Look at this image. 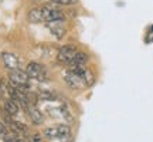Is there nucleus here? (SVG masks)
Segmentation results:
<instances>
[{
    "instance_id": "f257e3e1",
    "label": "nucleus",
    "mask_w": 153,
    "mask_h": 142,
    "mask_svg": "<svg viewBox=\"0 0 153 142\" xmlns=\"http://www.w3.org/2000/svg\"><path fill=\"white\" fill-rule=\"evenodd\" d=\"M26 72L30 78L33 80H37L40 82H44V81H48V72L47 70L44 68V66L38 64L36 61H31L28 63L27 67H26Z\"/></svg>"
},
{
    "instance_id": "f03ea898",
    "label": "nucleus",
    "mask_w": 153,
    "mask_h": 142,
    "mask_svg": "<svg viewBox=\"0 0 153 142\" xmlns=\"http://www.w3.org/2000/svg\"><path fill=\"white\" fill-rule=\"evenodd\" d=\"M70 70H71L74 74H76L78 78L82 81V84H84V85H87V87H91L94 82H95V75L92 74V71L89 70V68H87V67L74 66V67H71Z\"/></svg>"
},
{
    "instance_id": "7ed1b4c3",
    "label": "nucleus",
    "mask_w": 153,
    "mask_h": 142,
    "mask_svg": "<svg viewBox=\"0 0 153 142\" xmlns=\"http://www.w3.org/2000/svg\"><path fill=\"white\" fill-rule=\"evenodd\" d=\"M9 80H10V84L13 85V87H27L30 77L27 75L26 71H23V70L19 68V70L10 71Z\"/></svg>"
},
{
    "instance_id": "20e7f679",
    "label": "nucleus",
    "mask_w": 153,
    "mask_h": 142,
    "mask_svg": "<svg viewBox=\"0 0 153 142\" xmlns=\"http://www.w3.org/2000/svg\"><path fill=\"white\" fill-rule=\"evenodd\" d=\"M76 51H78V50H76L75 47H72V46H64V47H61V49L58 50V53H57V60L60 61L61 64L70 66L72 58L75 57Z\"/></svg>"
},
{
    "instance_id": "39448f33",
    "label": "nucleus",
    "mask_w": 153,
    "mask_h": 142,
    "mask_svg": "<svg viewBox=\"0 0 153 142\" xmlns=\"http://www.w3.org/2000/svg\"><path fill=\"white\" fill-rule=\"evenodd\" d=\"M41 11H43V20H44V23L57 22V20H64V14H62L60 10H57L55 7L44 6V7H41Z\"/></svg>"
},
{
    "instance_id": "423d86ee",
    "label": "nucleus",
    "mask_w": 153,
    "mask_h": 142,
    "mask_svg": "<svg viewBox=\"0 0 153 142\" xmlns=\"http://www.w3.org/2000/svg\"><path fill=\"white\" fill-rule=\"evenodd\" d=\"M1 61H3V66L9 71L20 68V58L16 54H13V53H7V51L1 53Z\"/></svg>"
},
{
    "instance_id": "0eeeda50",
    "label": "nucleus",
    "mask_w": 153,
    "mask_h": 142,
    "mask_svg": "<svg viewBox=\"0 0 153 142\" xmlns=\"http://www.w3.org/2000/svg\"><path fill=\"white\" fill-rule=\"evenodd\" d=\"M64 20H57V22H50V23H45L47 24V27L50 28V31L51 34L57 38H62L65 36V27H64V24H62Z\"/></svg>"
},
{
    "instance_id": "6e6552de",
    "label": "nucleus",
    "mask_w": 153,
    "mask_h": 142,
    "mask_svg": "<svg viewBox=\"0 0 153 142\" xmlns=\"http://www.w3.org/2000/svg\"><path fill=\"white\" fill-rule=\"evenodd\" d=\"M26 111H27L28 118L31 120V122H33L34 125H40V124H43L44 115H43V112H41V111L37 108V107H34V105H30V107H28Z\"/></svg>"
},
{
    "instance_id": "1a4fd4ad",
    "label": "nucleus",
    "mask_w": 153,
    "mask_h": 142,
    "mask_svg": "<svg viewBox=\"0 0 153 142\" xmlns=\"http://www.w3.org/2000/svg\"><path fill=\"white\" fill-rule=\"evenodd\" d=\"M64 80H65V82L71 88H81V87H84L82 81L78 78V75H76V74H74V72H72L71 70H67L65 72H64Z\"/></svg>"
},
{
    "instance_id": "9d476101",
    "label": "nucleus",
    "mask_w": 153,
    "mask_h": 142,
    "mask_svg": "<svg viewBox=\"0 0 153 142\" xmlns=\"http://www.w3.org/2000/svg\"><path fill=\"white\" fill-rule=\"evenodd\" d=\"M19 109H20V105L17 104L14 99L11 98H6L4 101V112L10 117H14V115L19 114Z\"/></svg>"
},
{
    "instance_id": "9b49d317",
    "label": "nucleus",
    "mask_w": 153,
    "mask_h": 142,
    "mask_svg": "<svg viewBox=\"0 0 153 142\" xmlns=\"http://www.w3.org/2000/svg\"><path fill=\"white\" fill-rule=\"evenodd\" d=\"M27 19H28V22H31V23H44L41 7H34V9H31V10L28 11Z\"/></svg>"
},
{
    "instance_id": "f8f14e48",
    "label": "nucleus",
    "mask_w": 153,
    "mask_h": 142,
    "mask_svg": "<svg viewBox=\"0 0 153 142\" xmlns=\"http://www.w3.org/2000/svg\"><path fill=\"white\" fill-rule=\"evenodd\" d=\"M88 58H89V57H88L87 53L76 51L75 57L72 58V61H71V64H70V66H71V67H74V66H84V64L88 61Z\"/></svg>"
},
{
    "instance_id": "ddd939ff",
    "label": "nucleus",
    "mask_w": 153,
    "mask_h": 142,
    "mask_svg": "<svg viewBox=\"0 0 153 142\" xmlns=\"http://www.w3.org/2000/svg\"><path fill=\"white\" fill-rule=\"evenodd\" d=\"M38 98L41 99V101H54L55 95L51 91H48V90H41L38 93Z\"/></svg>"
},
{
    "instance_id": "4468645a",
    "label": "nucleus",
    "mask_w": 153,
    "mask_h": 142,
    "mask_svg": "<svg viewBox=\"0 0 153 142\" xmlns=\"http://www.w3.org/2000/svg\"><path fill=\"white\" fill-rule=\"evenodd\" d=\"M43 137L47 139H57L58 134H57V126L55 128H45L43 131Z\"/></svg>"
},
{
    "instance_id": "2eb2a0df",
    "label": "nucleus",
    "mask_w": 153,
    "mask_h": 142,
    "mask_svg": "<svg viewBox=\"0 0 153 142\" xmlns=\"http://www.w3.org/2000/svg\"><path fill=\"white\" fill-rule=\"evenodd\" d=\"M9 135H10V129H9L7 124L0 122V138H3V139H4V138L9 137Z\"/></svg>"
},
{
    "instance_id": "dca6fc26",
    "label": "nucleus",
    "mask_w": 153,
    "mask_h": 142,
    "mask_svg": "<svg viewBox=\"0 0 153 142\" xmlns=\"http://www.w3.org/2000/svg\"><path fill=\"white\" fill-rule=\"evenodd\" d=\"M51 3H55V4H61V6H71L75 4L78 0H50Z\"/></svg>"
},
{
    "instance_id": "f3484780",
    "label": "nucleus",
    "mask_w": 153,
    "mask_h": 142,
    "mask_svg": "<svg viewBox=\"0 0 153 142\" xmlns=\"http://www.w3.org/2000/svg\"><path fill=\"white\" fill-rule=\"evenodd\" d=\"M61 111H62V115H64V118H65L67 121H70V122H71V121L74 120V118H72V115H71V112H70V109L67 108L65 105H62V107H61Z\"/></svg>"
},
{
    "instance_id": "a211bd4d",
    "label": "nucleus",
    "mask_w": 153,
    "mask_h": 142,
    "mask_svg": "<svg viewBox=\"0 0 153 142\" xmlns=\"http://www.w3.org/2000/svg\"><path fill=\"white\" fill-rule=\"evenodd\" d=\"M28 142H45V139H44V137L41 134H33L30 137V141Z\"/></svg>"
},
{
    "instance_id": "6ab92c4d",
    "label": "nucleus",
    "mask_w": 153,
    "mask_h": 142,
    "mask_svg": "<svg viewBox=\"0 0 153 142\" xmlns=\"http://www.w3.org/2000/svg\"><path fill=\"white\" fill-rule=\"evenodd\" d=\"M16 139H17V138L14 137V135H9V137H6L3 141H4V142H16Z\"/></svg>"
},
{
    "instance_id": "aec40b11",
    "label": "nucleus",
    "mask_w": 153,
    "mask_h": 142,
    "mask_svg": "<svg viewBox=\"0 0 153 142\" xmlns=\"http://www.w3.org/2000/svg\"><path fill=\"white\" fill-rule=\"evenodd\" d=\"M16 142H26V141H24V139H19V138H17Z\"/></svg>"
}]
</instances>
